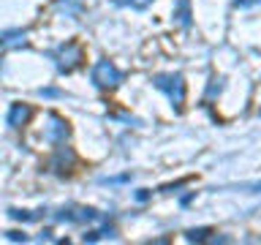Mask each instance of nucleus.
<instances>
[{
    "instance_id": "1a4fd4ad",
    "label": "nucleus",
    "mask_w": 261,
    "mask_h": 245,
    "mask_svg": "<svg viewBox=\"0 0 261 245\" xmlns=\"http://www.w3.org/2000/svg\"><path fill=\"white\" fill-rule=\"evenodd\" d=\"M57 8L60 11H65V16H76L82 11V0H60L57 3Z\"/></svg>"
},
{
    "instance_id": "0eeeda50",
    "label": "nucleus",
    "mask_w": 261,
    "mask_h": 245,
    "mask_svg": "<svg viewBox=\"0 0 261 245\" xmlns=\"http://www.w3.org/2000/svg\"><path fill=\"white\" fill-rule=\"evenodd\" d=\"M28 44V33L24 30H3L0 33V46L11 49V46H24Z\"/></svg>"
},
{
    "instance_id": "dca6fc26",
    "label": "nucleus",
    "mask_w": 261,
    "mask_h": 245,
    "mask_svg": "<svg viewBox=\"0 0 261 245\" xmlns=\"http://www.w3.org/2000/svg\"><path fill=\"white\" fill-rule=\"evenodd\" d=\"M234 3H237V6H240V8H248V6H256V3H258V0H234Z\"/></svg>"
},
{
    "instance_id": "6e6552de",
    "label": "nucleus",
    "mask_w": 261,
    "mask_h": 245,
    "mask_svg": "<svg viewBox=\"0 0 261 245\" xmlns=\"http://www.w3.org/2000/svg\"><path fill=\"white\" fill-rule=\"evenodd\" d=\"M177 22L182 28H191V0H177Z\"/></svg>"
},
{
    "instance_id": "4468645a",
    "label": "nucleus",
    "mask_w": 261,
    "mask_h": 245,
    "mask_svg": "<svg viewBox=\"0 0 261 245\" xmlns=\"http://www.w3.org/2000/svg\"><path fill=\"white\" fill-rule=\"evenodd\" d=\"M130 175H120V177H103V183H128Z\"/></svg>"
},
{
    "instance_id": "f03ea898",
    "label": "nucleus",
    "mask_w": 261,
    "mask_h": 245,
    "mask_svg": "<svg viewBox=\"0 0 261 245\" xmlns=\"http://www.w3.org/2000/svg\"><path fill=\"white\" fill-rule=\"evenodd\" d=\"M93 85L95 87H101V90H114L122 82V71L114 65L112 60H98L95 65H93Z\"/></svg>"
},
{
    "instance_id": "a211bd4d",
    "label": "nucleus",
    "mask_w": 261,
    "mask_h": 245,
    "mask_svg": "<svg viewBox=\"0 0 261 245\" xmlns=\"http://www.w3.org/2000/svg\"><path fill=\"white\" fill-rule=\"evenodd\" d=\"M136 199H139V202H147V199H150V191H139Z\"/></svg>"
},
{
    "instance_id": "7ed1b4c3",
    "label": "nucleus",
    "mask_w": 261,
    "mask_h": 245,
    "mask_svg": "<svg viewBox=\"0 0 261 245\" xmlns=\"http://www.w3.org/2000/svg\"><path fill=\"white\" fill-rule=\"evenodd\" d=\"M44 142L46 144H63V142H68V136H71V126H68V120L60 117V114H55V112H49L46 114V120H44Z\"/></svg>"
},
{
    "instance_id": "6ab92c4d",
    "label": "nucleus",
    "mask_w": 261,
    "mask_h": 245,
    "mask_svg": "<svg viewBox=\"0 0 261 245\" xmlns=\"http://www.w3.org/2000/svg\"><path fill=\"white\" fill-rule=\"evenodd\" d=\"M112 3H114V6H130L134 0H112Z\"/></svg>"
},
{
    "instance_id": "f3484780",
    "label": "nucleus",
    "mask_w": 261,
    "mask_h": 245,
    "mask_svg": "<svg viewBox=\"0 0 261 245\" xmlns=\"http://www.w3.org/2000/svg\"><path fill=\"white\" fill-rule=\"evenodd\" d=\"M150 3H152V0H134V3H130V6H134V8H147Z\"/></svg>"
},
{
    "instance_id": "20e7f679",
    "label": "nucleus",
    "mask_w": 261,
    "mask_h": 245,
    "mask_svg": "<svg viewBox=\"0 0 261 245\" xmlns=\"http://www.w3.org/2000/svg\"><path fill=\"white\" fill-rule=\"evenodd\" d=\"M82 57L85 55H82V46L76 44V41H68V44L57 46V52H52V60H55L60 74H71L82 63Z\"/></svg>"
},
{
    "instance_id": "423d86ee",
    "label": "nucleus",
    "mask_w": 261,
    "mask_h": 245,
    "mask_svg": "<svg viewBox=\"0 0 261 245\" xmlns=\"http://www.w3.org/2000/svg\"><path fill=\"white\" fill-rule=\"evenodd\" d=\"M30 120V106L28 104H11V109H8V128H22L24 122Z\"/></svg>"
},
{
    "instance_id": "ddd939ff",
    "label": "nucleus",
    "mask_w": 261,
    "mask_h": 245,
    "mask_svg": "<svg viewBox=\"0 0 261 245\" xmlns=\"http://www.w3.org/2000/svg\"><path fill=\"white\" fill-rule=\"evenodd\" d=\"M38 95H46V98H57V95H63L60 90H55V87H41L38 90Z\"/></svg>"
},
{
    "instance_id": "2eb2a0df",
    "label": "nucleus",
    "mask_w": 261,
    "mask_h": 245,
    "mask_svg": "<svg viewBox=\"0 0 261 245\" xmlns=\"http://www.w3.org/2000/svg\"><path fill=\"white\" fill-rule=\"evenodd\" d=\"M8 240H14V242H24L28 237H24L22 232H8Z\"/></svg>"
},
{
    "instance_id": "9b49d317",
    "label": "nucleus",
    "mask_w": 261,
    "mask_h": 245,
    "mask_svg": "<svg viewBox=\"0 0 261 245\" xmlns=\"http://www.w3.org/2000/svg\"><path fill=\"white\" fill-rule=\"evenodd\" d=\"M103 237H114V229L106 226V229H98V232H87L85 242H95V240H103Z\"/></svg>"
},
{
    "instance_id": "f8f14e48",
    "label": "nucleus",
    "mask_w": 261,
    "mask_h": 245,
    "mask_svg": "<svg viewBox=\"0 0 261 245\" xmlns=\"http://www.w3.org/2000/svg\"><path fill=\"white\" fill-rule=\"evenodd\" d=\"M210 234H212L210 229H191V232H185V237H188L191 242H201V240H207Z\"/></svg>"
},
{
    "instance_id": "9d476101",
    "label": "nucleus",
    "mask_w": 261,
    "mask_h": 245,
    "mask_svg": "<svg viewBox=\"0 0 261 245\" xmlns=\"http://www.w3.org/2000/svg\"><path fill=\"white\" fill-rule=\"evenodd\" d=\"M41 212H44V210H38V212H28V210H8V215H11L14 220H24V224H28V220H38V218H41Z\"/></svg>"
},
{
    "instance_id": "f257e3e1",
    "label": "nucleus",
    "mask_w": 261,
    "mask_h": 245,
    "mask_svg": "<svg viewBox=\"0 0 261 245\" xmlns=\"http://www.w3.org/2000/svg\"><path fill=\"white\" fill-rule=\"evenodd\" d=\"M152 85L161 90V93H166V98L171 101V106L179 112L185 104V79L182 74H155L152 77Z\"/></svg>"
},
{
    "instance_id": "39448f33",
    "label": "nucleus",
    "mask_w": 261,
    "mask_h": 245,
    "mask_svg": "<svg viewBox=\"0 0 261 245\" xmlns=\"http://www.w3.org/2000/svg\"><path fill=\"white\" fill-rule=\"evenodd\" d=\"M55 147H57V153L52 155V161H49V169H52L57 177L71 175V169H73V150H71V147H65V142L55 144Z\"/></svg>"
}]
</instances>
